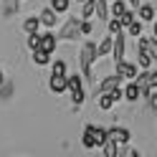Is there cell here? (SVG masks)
I'll return each mask as SVG.
<instances>
[{
    "instance_id": "cb8c5ba5",
    "label": "cell",
    "mask_w": 157,
    "mask_h": 157,
    "mask_svg": "<svg viewBox=\"0 0 157 157\" xmlns=\"http://www.w3.org/2000/svg\"><path fill=\"white\" fill-rule=\"evenodd\" d=\"M81 5V18H94V0H84Z\"/></svg>"
},
{
    "instance_id": "4316f807",
    "label": "cell",
    "mask_w": 157,
    "mask_h": 157,
    "mask_svg": "<svg viewBox=\"0 0 157 157\" xmlns=\"http://www.w3.org/2000/svg\"><path fill=\"white\" fill-rule=\"evenodd\" d=\"M117 18H119V23H122V28H127V25H129V23L134 21V13L129 10V8H127V10H124L122 15H117Z\"/></svg>"
},
{
    "instance_id": "ffe728a7",
    "label": "cell",
    "mask_w": 157,
    "mask_h": 157,
    "mask_svg": "<svg viewBox=\"0 0 157 157\" xmlns=\"http://www.w3.org/2000/svg\"><path fill=\"white\" fill-rule=\"evenodd\" d=\"M109 51H112V36H106V38H101V43L96 46V58L99 56H109Z\"/></svg>"
},
{
    "instance_id": "6da1fadb",
    "label": "cell",
    "mask_w": 157,
    "mask_h": 157,
    "mask_svg": "<svg viewBox=\"0 0 157 157\" xmlns=\"http://www.w3.org/2000/svg\"><path fill=\"white\" fill-rule=\"evenodd\" d=\"M66 91L71 94V101H74L76 106L84 104L86 94H84V81H81V76H76V74L68 76V74H66Z\"/></svg>"
},
{
    "instance_id": "5b68a950",
    "label": "cell",
    "mask_w": 157,
    "mask_h": 157,
    "mask_svg": "<svg viewBox=\"0 0 157 157\" xmlns=\"http://www.w3.org/2000/svg\"><path fill=\"white\" fill-rule=\"evenodd\" d=\"M106 137H109L112 142H117L119 147H124L132 134H129V129H124V127H112V129H106Z\"/></svg>"
},
{
    "instance_id": "ba28073f",
    "label": "cell",
    "mask_w": 157,
    "mask_h": 157,
    "mask_svg": "<svg viewBox=\"0 0 157 157\" xmlns=\"http://www.w3.org/2000/svg\"><path fill=\"white\" fill-rule=\"evenodd\" d=\"M56 43H58V38L53 33H38V48H43L46 53H53Z\"/></svg>"
},
{
    "instance_id": "4fadbf2b",
    "label": "cell",
    "mask_w": 157,
    "mask_h": 157,
    "mask_svg": "<svg viewBox=\"0 0 157 157\" xmlns=\"http://www.w3.org/2000/svg\"><path fill=\"white\" fill-rule=\"evenodd\" d=\"M140 96H142V91H140V86H137L134 81H129V84H127V89L122 91V99H127V101H137Z\"/></svg>"
},
{
    "instance_id": "9a60e30c",
    "label": "cell",
    "mask_w": 157,
    "mask_h": 157,
    "mask_svg": "<svg viewBox=\"0 0 157 157\" xmlns=\"http://www.w3.org/2000/svg\"><path fill=\"white\" fill-rule=\"evenodd\" d=\"M81 144L86 147V150H94V147H96V140H94V124L84 127V137H81Z\"/></svg>"
},
{
    "instance_id": "2e32d148",
    "label": "cell",
    "mask_w": 157,
    "mask_h": 157,
    "mask_svg": "<svg viewBox=\"0 0 157 157\" xmlns=\"http://www.w3.org/2000/svg\"><path fill=\"white\" fill-rule=\"evenodd\" d=\"M94 15L106 21V18H109V3H106V0H94Z\"/></svg>"
},
{
    "instance_id": "603a6c76",
    "label": "cell",
    "mask_w": 157,
    "mask_h": 157,
    "mask_svg": "<svg viewBox=\"0 0 157 157\" xmlns=\"http://www.w3.org/2000/svg\"><path fill=\"white\" fill-rule=\"evenodd\" d=\"M68 5H71V0H51V8H53L56 13H66Z\"/></svg>"
},
{
    "instance_id": "9c48e42d",
    "label": "cell",
    "mask_w": 157,
    "mask_h": 157,
    "mask_svg": "<svg viewBox=\"0 0 157 157\" xmlns=\"http://www.w3.org/2000/svg\"><path fill=\"white\" fill-rule=\"evenodd\" d=\"M48 89L53 94H63L66 91V74H51L48 78Z\"/></svg>"
},
{
    "instance_id": "7c38bea8",
    "label": "cell",
    "mask_w": 157,
    "mask_h": 157,
    "mask_svg": "<svg viewBox=\"0 0 157 157\" xmlns=\"http://www.w3.org/2000/svg\"><path fill=\"white\" fill-rule=\"evenodd\" d=\"M74 36H78V21L76 18H71V21L61 28V33H58L56 38H74Z\"/></svg>"
},
{
    "instance_id": "3957f363",
    "label": "cell",
    "mask_w": 157,
    "mask_h": 157,
    "mask_svg": "<svg viewBox=\"0 0 157 157\" xmlns=\"http://www.w3.org/2000/svg\"><path fill=\"white\" fill-rule=\"evenodd\" d=\"M134 84L140 86V91H144L147 86L157 84V74L152 71V68H140V71H137V76H134Z\"/></svg>"
},
{
    "instance_id": "30bf717a",
    "label": "cell",
    "mask_w": 157,
    "mask_h": 157,
    "mask_svg": "<svg viewBox=\"0 0 157 157\" xmlns=\"http://www.w3.org/2000/svg\"><path fill=\"white\" fill-rule=\"evenodd\" d=\"M38 21H41V25H46V28H53V25H56V21H58V13L53 10L51 5H48V8H43V10H41Z\"/></svg>"
},
{
    "instance_id": "e0dca14e",
    "label": "cell",
    "mask_w": 157,
    "mask_h": 157,
    "mask_svg": "<svg viewBox=\"0 0 157 157\" xmlns=\"http://www.w3.org/2000/svg\"><path fill=\"white\" fill-rule=\"evenodd\" d=\"M33 63H38V66H48V63H51V53H46L43 48H33Z\"/></svg>"
},
{
    "instance_id": "52a82bcc",
    "label": "cell",
    "mask_w": 157,
    "mask_h": 157,
    "mask_svg": "<svg viewBox=\"0 0 157 157\" xmlns=\"http://www.w3.org/2000/svg\"><path fill=\"white\" fill-rule=\"evenodd\" d=\"M122 81H124V78H122L119 74H112V76L101 78V84L96 86V96H99V94H106V91H112V89H117V86H119Z\"/></svg>"
},
{
    "instance_id": "8fae6325",
    "label": "cell",
    "mask_w": 157,
    "mask_h": 157,
    "mask_svg": "<svg viewBox=\"0 0 157 157\" xmlns=\"http://www.w3.org/2000/svg\"><path fill=\"white\" fill-rule=\"evenodd\" d=\"M155 58L147 48H137V68H152Z\"/></svg>"
},
{
    "instance_id": "f546056e",
    "label": "cell",
    "mask_w": 157,
    "mask_h": 157,
    "mask_svg": "<svg viewBox=\"0 0 157 157\" xmlns=\"http://www.w3.org/2000/svg\"><path fill=\"white\" fill-rule=\"evenodd\" d=\"M140 3H142V0H129V5H132V8H137Z\"/></svg>"
},
{
    "instance_id": "7a4b0ae2",
    "label": "cell",
    "mask_w": 157,
    "mask_h": 157,
    "mask_svg": "<svg viewBox=\"0 0 157 157\" xmlns=\"http://www.w3.org/2000/svg\"><path fill=\"white\" fill-rule=\"evenodd\" d=\"M96 58V43H84L81 46V53H78V63H81V71L84 76H91V63Z\"/></svg>"
},
{
    "instance_id": "ac0fdd59",
    "label": "cell",
    "mask_w": 157,
    "mask_h": 157,
    "mask_svg": "<svg viewBox=\"0 0 157 157\" xmlns=\"http://www.w3.org/2000/svg\"><path fill=\"white\" fill-rule=\"evenodd\" d=\"M38 28H41V21H38V15H31L23 21V31L25 33H38Z\"/></svg>"
},
{
    "instance_id": "5bb4252c",
    "label": "cell",
    "mask_w": 157,
    "mask_h": 157,
    "mask_svg": "<svg viewBox=\"0 0 157 157\" xmlns=\"http://www.w3.org/2000/svg\"><path fill=\"white\" fill-rule=\"evenodd\" d=\"M137 13H140V21L142 23H152L155 21V8L152 5H142L140 3V5H137Z\"/></svg>"
},
{
    "instance_id": "277c9868",
    "label": "cell",
    "mask_w": 157,
    "mask_h": 157,
    "mask_svg": "<svg viewBox=\"0 0 157 157\" xmlns=\"http://www.w3.org/2000/svg\"><path fill=\"white\" fill-rule=\"evenodd\" d=\"M124 51H127L124 36H122V33H114V36H112V51H109V56H114V61H122V58H124Z\"/></svg>"
},
{
    "instance_id": "f1b7e54d",
    "label": "cell",
    "mask_w": 157,
    "mask_h": 157,
    "mask_svg": "<svg viewBox=\"0 0 157 157\" xmlns=\"http://www.w3.org/2000/svg\"><path fill=\"white\" fill-rule=\"evenodd\" d=\"M28 48H38V33H28Z\"/></svg>"
},
{
    "instance_id": "44dd1931",
    "label": "cell",
    "mask_w": 157,
    "mask_h": 157,
    "mask_svg": "<svg viewBox=\"0 0 157 157\" xmlns=\"http://www.w3.org/2000/svg\"><path fill=\"white\" fill-rule=\"evenodd\" d=\"M101 150H104V155H106V157H117V152H119V144H117V142H112L109 137H106V140H104V144H101Z\"/></svg>"
},
{
    "instance_id": "d6986e66",
    "label": "cell",
    "mask_w": 157,
    "mask_h": 157,
    "mask_svg": "<svg viewBox=\"0 0 157 157\" xmlns=\"http://www.w3.org/2000/svg\"><path fill=\"white\" fill-rule=\"evenodd\" d=\"M124 10H127L124 0H112V3H109V18H117V15H122Z\"/></svg>"
},
{
    "instance_id": "1f68e13d",
    "label": "cell",
    "mask_w": 157,
    "mask_h": 157,
    "mask_svg": "<svg viewBox=\"0 0 157 157\" xmlns=\"http://www.w3.org/2000/svg\"><path fill=\"white\" fill-rule=\"evenodd\" d=\"M76 3H84V0H76Z\"/></svg>"
},
{
    "instance_id": "4dcf8cb0",
    "label": "cell",
    "mask_w": 157,
    "mask_h": 157,
    "mask_svg": "<svg viewBox=\"0 0 157 157\" xmlns=\"http://www.w3.org/2000/svg\"><path fill=\"white\" fill-rule=\"evenodd\" d=\"M5 84V76H3V71H0V86H3Z\"/></svg>"
},
{
    "instance_id": "484cf974",
    "label": "cell",
    "mask_w": 157,
    "mask_h": 157,
    "mask_svg": "<svg viewBox=\"0 0 157 157\" xmlns=\"http://www.w3.org/2000/svg\"><path fill=\"white\" fill-rule=\"evenodd\" d=\"M94 140H96V147L104 144V140H106V129L104 127H94Z\"/></svg>"
},
{
    "instance_id": "83f0119b",
    "label": "cell",
    "mask_w": 157,
    "mask_h": 157,
    "mask_svg": "<svg viewBox=\"0 0 157 157\" xmlns=\"http://www.w3.org/2000/svg\"><path fill=\"white\" fill-rule=\"evenodd\" d=\"M51 74H66V63L63 61H53L51 63Z\"/></svg>"
},
{
    "instance_id": "d4e9b609",
    "label": "cell",
    "mask_w": 157,
    "mask_h": 157,
    "mask_svg": "<svg viewBox=\"0 0 157 157\" xmlns=\"http://www.w3.org/2000/svg\"><path fill=\"white\" fill-rule=\"evenodd\" d=\"M106 23H109V33H112V36L124 31V28H122V23H119V18H106Z\"/></svg>"
},
{
    "instance_id": "d6a6232c",
    "label": "cell",
    "mask_w": 157,
    "mask_h": 157,
    "mask_svg": "<svg viewBox=\"0 0 157 157\" xmlns=\"http://www.w3.org/2000/svg\"><path fill=\"white\" fill-rule=\"evenodd\" d=\"M106 3H112V0H106Z\"/></svg>"
},
{
    "instance_id": "8992f818",
    "label": "cell",
    "mask_w": 157,
    "mask_h": 157,
    "mask_svg": "<svg viewBox=\"0 0 157 157\" xmlns=\"http://www.w3.org/2000/svg\"><path fill=\"white\" fill-rule=\"evenodd\" d=\"M137 71H140V68H137V63H129V61H117V74H119L122 78H127V81H134V76H137Z\"/></svg>"
},
{
    "instance_id": "7402d4cb",
    "label": "cell",
    "mask_w": 157,
    "mask_h": 157,
    "mask_svg": "<svg viewBox=\"0 0 157 157\" xmlns=\"http://www.w3.org/2000/svg\"><path fill=\"white\" fill-rule=\"evenodd\" d=\"M127 33H129V36H142V21H137V18H134V21L129 23V25H127Z\"/></svg>"
}]
</instances>
